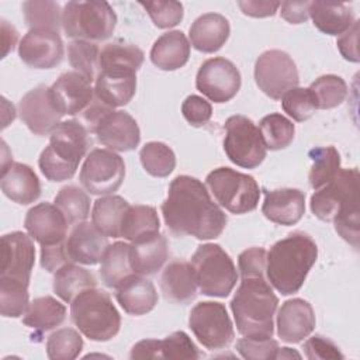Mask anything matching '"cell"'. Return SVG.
<instances>
[{"mask_svg": "<svg viewBox=\"0 0 360 360\" xmlns=\"http://www.w3.org/2000/svg\"><path fill=\"white\" fill-rule=\"evenodd\" d=\"M167 228L179 236L215 239L226 226L225 212L212 201L207 186L198 179L181 174L172 180L162 204Z\"/></svg>", "mask_w": 360, "mask_h": 360, "instance_id": "1", "label": "cell"}, {"mask_svg": "<svg viewBox=\"0 0 360 360\" xmlns=\"http://www.w3.org/2000/svg\"><path fill=\"white\" fill-rule=\"evenodd\" d=\"M360 174L356 167L340 169L338 174L311 195V211L325 222H333L336 232L354 249L360 239L359 212Z\"/></svg>", "mask_w": 360, "mask_h": 360, "instance_id": "2", "label": "cell"}, {"mask_svg": "<svg viewBox=\"0 0 360 360\" xmlns=\"http://www.w3.org/2000/svg\"><path fill=\"white\" fill-rule=\"evenodd\" d=\"M318 257V246L304 232L277 240L266 253L267 281L283 295L297 292Z\"/></svg>", "mask_w": 360, "mask_h": 360, "instance_id": "3", "label": "cell"}, {"mask_svg": "<svg viewBox=\"0 0 360 360\" xmlns=\"http://www.w3.org/2000/svg\"><path fill=\"white\" fill-rule=\"evenodd\" d=\"M277 304L278 298L264 276L242 277L231 301L238 332L250 339L273 338Z\"/></svg>", "mask_w": 360, "mask_h": 360, "instance_id": "4", "label": "cell"}, {"mask_svg": "<svg viewBox=\"0 0 360 360\" xmlns=\"http://www.w3.org/2000/svg\"><path fill=\"white\" fill-rule=\"evenodd\" d=\"M89 146V131L80 121H62L51 132L49 143L41 152L38 166L51 181L69 180L75 176Z\"/></svg>", "mask_w": 360, "mask_h": 360, "instance_id": "5", "label": "cell"}, {"mask_svg": "<svg viewBox=\"0 0 360 360\" xmlns=\"http://www.w3.org/2000/svg\"><path fill=\"white\" fill-rule=\"evenodd\" d=\"M70 316L77 329L94 342H107L120 332L118 309L111 297L96 287L82 291L70 302Z\"/></svg>", "mask_w": 360, "mask_h": 360, "instance_id": "6", "label": "cell"}, {"mask_svg": "<svg viewBox=\"0 0 360 360\" xmlns=\"http://www.w3.org/2000/svg\"><path fill=\"white\" fill-rule=\"evenodd\" d=\"M117 15L107 1H68L62 11V28L69 38L104 41L111 37Z\"/></svg>", "mask_w": 360, "mask_h": 360, "instance_id": "7", "label": "cell"}, {"mask_svg": "<svg viewBox=\"0 0 360 360\" xmlns=\"http://www.w3.org/2000/svg\"><path fill=\"white\" fill-rule=\"evenodd\" d=\"M197 287L208 297H228L238 281L231 256L217 243H204L191 256Z\"/></svg>", "mask_w": 360, "mask_h": 360, "instance_id": "8", "label": "cell"}, {"mask_svg": "<svg viewBox=\"0 0 360 360\" xmlns=\"http://www.w3.org/2000/svg\"><path fill=\"white\" fill-rule=\"evenodd\" d=\"M207 187L217 202L232 214H246L256 210L260 188L256 180L231 167H218L208 173Z\"/></svg>", "mask_w": 360, "mask_h": 360, "instance_id": "9", "label": "cell"}, {"mask_svg": "<svg viewBox=\"0 0 360 360\" xmlns=\"http://www.w3.org/2000/svg\"><path fill=\"white\" fill-rule=\"evenodd\" d=\"M224 150L239 167L255 169L266 158V146L259 128L245 115H232L224 125Z\"/></svg>", "mask_w": 360, "mask_h": 360, "instance_id": "10", "label": "cell"}, {"mask_svg": "<svg viewBox=\"0 0 360 360\" xmlns=\"http://www.w3.org/2000/svg\"><path fill=\"white\" fill-rule=\"evenodd\" d=\"M188 326L197 340L208 350L228 347L235 336L232 321L221 302L195 304L190 311Z\"/></svg>", "mask_w": 360, "mask_h": 360, "instance_id": "11", "label": "cell"}, {"mask_svg": "<svg viewBox=\"0 0 360 360\" xmlns=\"http://www.w3.org/2000/svg\"><path fill=\"white\" fill-rule=\"evenodd\" d=\"M125 177V163L120 155L110 149H93L82 169L80 183L94 195H110L120 188Z\"/></svg>", "mask_w": 360, "mask_h": 360, "instance_id": "12", "label": "cell"}, {"mask_svg": "<svg viewBox=\"0 0 360 360\" xmlns=\"http://www.w3.org/2000/svg\"><path fill=\"white\" fill-rule=\"evenodd\" d=\"M255 80L259 89L273 100H280L298 86L300 76L292 58L280 49L264 51L255 63Z\"/></svg>", "mask_w": 360, "mask_h": 360, "instance_id": "13", "label": "cell"}, {"mask_svg": "<svg viewBox=\"0 0 360 360\" xmlns=\"http://www.w3.org/2000/svg\"><path fill=\"white\" fill-rule=\"evenodd\" d=\"M240 73L238 68L222 56L207 59L198 69L195 87L214 103H226L240 89Z\"/></svg>", "mask_w": 360, "mask_h": 360, "instance_id": "14", "label": "cell"}, {"mask_svg": "<svg viewBox=\"0 0 360 360\" xmlns=\"http://www.w3.org/2000/svg\"><path fill=\"white\" fill-rule=\"evenodd\" d=\"M0 280L30 284L35 263V248L32 238L15 231L1 236Z\"/></svg>", "mask_w": 360, "mask_h": 360, "instance_id": "15", "label": "cell"}, {"mask_svg": "<svg viewBox=\"0 0 360 360\" xmlns=\"http://www.w3.org/2000/svg\"><path fill=\"white\" fill-rule=\"evenodd\" d=\"M97 141L110 150L128 152L135 149L141 141L138 122L127 111L107 110L91 129Z\"/></svg>", "mask_w": 360, "mask_h": 360, "instance_id": "16", "label": "cell"}, {"mask_svg": "<svg viewBox=\"0 0 360 360\" xmlns=\"http://www.w3.org/2000/svg\"><path fill=\"white\" fill-rule=\"evenodd\" d=\"M21 121L35 135H48L63 117L52 101L49 87L39 84L22 96L18 104Z\"/></svg>", "mask_w": 360, "mask_h": 360, "instance_id": "17", "label": "cell"}, {"mask_svg": "<svg viewBox=\"0 0 360 360\" xmlns=\"http://www.w3.org/2000/svg\"><path fill=\"white\" fill-rule=\"evenodd\" d=\"M21 60L30 68L52 69L63 59V42L52 30H30L18 45Z\"/></svg>", "mask_w": 360, "mask_h": 360, "instance_id": "18", "label": "cell"}, {"mask_svg": "<svg viewBox=\"0 0 360 360\" xmlns=\"http://www.w3.org/2000/svg\"><path fill=\"white\" fill-rule=\"evenodd\" d=\"M49 93L62 115L82 114L96 98L91 83L77 72L62 73L49 87Z\"/></svg>", "mask_w": 360, "mask_h": 360, "instance_id": "19", "label": "cell"}, {"mask_svg": "<svg viewBox=\"0 0 360 360\" xmlns=\"http://www.w3.org/2000/svg\"><path fill=\"white\" fill-rule=\"evenodd\" d=\"M24 226L41 246H52L66 240L69 224L55 204L39 202L28 210Z\"/></svg>", "mask_w": 360, "mask_h": 360, "instance_id": "20", "label": "cell"}, {"mask_svg": "<svg viewBox=\"0 0 360 360\" xmlns=\"http://www.w3.org/2000/svg\"><path fill=\"white\" fill-rule=\"evenodd\" d=\"M131 359H176V360H195L200 357L197 346L190 336L177 330L165 339H143L134 345L129 353Z\"/></svg>", "mask_w": 360, "mask_h": 360, "instance_id": "21", "label": "cell"}, {"mask_svg": "<svg viewBox=\"0 0 360 360\" xmlns=\"http://www.w3.org/2000/svg\"><path fill=\"white\" fill-rule=\"evenodd\" d=\"M315 322V314L308 301L287 300L277 314V335L285 343H298L312 333Z\"/></svg>", "mask_w": 360, "mask_h": 360, "instance_id": "22", "label": "cell"}, {"mask_svg": "<svg viewBox=\"0 0 360 360\" xmlns=\"http://www.w3.org/2000/svg\"><path fill=\"white\" fill-rule=\"evenodd\" d=\"M108 236L100 232L93 222H79L66 238V252L73 263L93 266L101 262L108 248Z\"/></svg>", "mask_w": 360, "mask_h": 360, "instance_id": "23", "label": "cell"}, {"mask_svg": "<svg viewBox=\"0 0 360 360\" xmlns=\"http://www.w3.org/2000/svg\"><path fill=\"white\" fill-rule=\"evenodd\" d=\"M262 212L274 224L295 225L305 212V193L298 188L266 190Z\"/></svg>", "mask_w": 360, "mask_h": 360, "instance_id": "24", "label": "cell"}, {"mask_svg": "<svg viewBox=\"0 0 360 360\" xmlns=\"http://www.w3.org/2000/svg\"><path fill=\"white\" fill-rule=\"evenodd\" d=\"M0 187L3 194L11 201L28 205L41 195V184L35 172L24 163H10L1 167Z\"/></svg>", "mask_w": 360, "mask_h": 360, "instance_id": "25", "label": "cell"}, {"mask_svg": "<svg viewBox=\"0 0 360 360\" xmlns=\"http://www.w3.org/2000/svg\"><path fill=\"white\" fill-rule=\"evenodd\" d=\"M115 298L127 314L139 316L156 307L158 291L150 280L132 273L115 287Z\"/></svg>", "mask_w": 360, "mask_h": 360, "instance_id": "26", "label": "cell"}, {"mask_svg": "<svg viewBox=\"0 0 360 360\" xmlns=\"http://www.w3.org/2000/svg\"><path fill=\"white\" fill-rule=\"evenodd\" d=\"M169 255L167 240L159 232L129 245V264L135 274L150 276L162 269Z\"/></svg>", "mask_w": 360, "mask_h": 360, "instance_id": "27", "label": "cell"}, {"mask_svg": "<svg viewBox=\"0 0 360 360\" xmlns=\"http://www.w3.org/2000/svg\"><path fill=\"white\" fill-rule=\"evenodd\" d=\"M229 21L222 14L205 13L191 24L188 37L197 51L212 53L222 48L229 38Z\"/></svg>", "mask_w": 360, "mask_h": 360, "instance_id": "28", "label": "cell"}, {"mask_svg": "<svg viewBox=\"0 0 360 360\" xmlns=\"http://www.w3.org/2000/svg\"><path fill=\"white\" fill-rule=\"evenodd\" d=\"M160 288L167 301L187 304L197 295V281L193 266L187 262L169 263L160 277Z\"/></svg>", "mask_w": 360, "mask_h": 360, "instance_id": "29", "label": "cell"}, {"mask_svg": "<svg viewBox=\"0 0 360 360\" xmlns=\"http://www.w3.org/2000/svg\"><path fill=\"white\" fill-rule=\"evenodd\" d=\"M190 58V42L181 31L162 34L152 45L150 60L162 70L183 68Z\"/></svg>", "mask_w": 360, "mask_h": 360, "instance_id": "30", "label": "cell"}, {"mask_svg": "<svg viewBox=\"0 0 360 360\" xmlns=\"http://www.w3.org/2000/svg\"><path fill=\"white\" fill-rule=\"evenodd\" d=\"M308 14L314 25L328 35H342L354 22V14L345 3L309 1Z\"/></svg>", "mask_w": 360, "mask_h": 360, "instance_id": "31", "label": "cell"}, {"mask_svg": "<svg viewBox=\"0 0 360 360\" xmlns=\"http://www.w3.org/2000/svg\"><path fill=\"white\" fill-rule=\"evenodd\" d=\"M136 91L135 75L100 72L94 82V96L103 104L115 108L128 104Z\"/></svg>", "mask_w": 360, "mask_h": 360, "instance_id": "32", "label": "cell"}, {"mask_svg": "<svg viewBox=\"0 0 360 360\" xmlns=\"http://www.w3.org/2000/svg\"><path fill=\"white\" fill-rule=\"evenodd\" d=\"M143 52L132 44L110 42L100 51V72L135 75L143 63Z\"/></svg>", "mask_w": 360, "mask_h": 360, "instance_id": "33", "label": "cell"}, {"mask_svg": "<svg viewBox=\"0 0 360 360\" xmlns=\"http://www.w3.org/2000/svg\"><path fill=\"white\" fill-rule=\"evenodd\" d=\"M129 204L120 195H104L94 201L91 210L93 225L108 238H121V224Z\"/></svg>", "mask_w": 360, "mask_h": 360, "instance_id": "34", "label": "cell"}, {"mask_svg": "<svg viewBox=\"0 0 360 360\" xmlns=\"http://www.w3.org/2000/svg\"><path fill=\"white\" fill-rule=\"evenodd\" d=\"M97 285V280L91 271L75 264L73 262L63 264L55 271L53 291L65 302L70 304L82 291Z\"/></svg>", "mask_w": 360, "mask_h": 360, "instance_id": "35", "label": "cell"}, {"mask_svg": "<svg viewBox=\"0 0 360 360\" xmlns=\"http://www.w3.org/2000/svg\"><path fill=\"white\" fill-rule=\"evenodd\" d=\"M66 318V308L51 295L34 298L22 316V323L44 333L59 326Z\"/></svg>", "mask_w": 360, "mask_h": 360, "instance_id": "36", "label": "cell"}, {"mask_svg": "<svg viewBox=\"0 0 360 360\" xmlns=\"http://www.w3.org/2000/svg\"><path fill=\"white\" fill-rule=\"evenodd\" d=\"M132 273L134 271L129 264V243L114 242L112 245H108L100 266L103 284L108 288H115Z\"/></svg>", "mask_w": 360, "mask_h": 360, "instance_id": "37", "label": "cell"}, {"mask_svg": "<svg viewBox=\"0 0 360 360\" xmlns=\"http://www.w3.org/2000/svg\"><path fill=\"white\" fill-rule=\"evenodd\" d=\"M158 212L150 205H129L121 224V238L135 242L143 236L159 232Z\"/></svg>", "mask_w": 360, "mask_h": 360, "instance_id": "38", "label": "cell"}, {"mask_svg": "<svg viewBox=\"0 0 360 360\" xmlns=\"http://www.w3.org/2000/svg\"><path fill=\"white\" fill-rule=\"evenodd\" d=\"M68 59L75 72L84 76L90 83L100 73V49L96 42L75 39L68 45Z\"/></svg>", "mask_w": 360, "mask_h": 360, "instance_id": "39", "label": "cell"}, {"mask_svg": "<svg viewBox=\"0 0 360 360\" xmlns=\"http://www.w3.org/2000/svg\"><path fill=\"white\" fill-rule=\"evenodd\" d=\"M312 166L309 170V184L314 190L330 181L340 170V155L335 146H318L309 150Z\"/></svg>", "mask_w": 360, "mask_h": 360, "instance_id": "40", "label": "cell"}, {"mask_svg": "<svg viewBox=\"0 0 360 360\" xmlns=\"http://www.w3.org/2000/svg\"><path fill=\"white\" fill-rule=\"evenodd\" d=\"M259 131L266 149L280 150L292 142L295 127L287 117L278 112H271L260 120Z\"/></svg>", "mask_w": 360, "mask_h": 360, "instance_id": "41", "label": "cell"}, {"mask_svg": "<svg viewBox=\"0 0 360 360\" xmlns=\"http://www.w3.org/2000/svg\"><path fill=\"white\" fill-rule=\"evenodd\" d=\"M55 205L65 215L69 225L86 221L90 214V197L77 186H65L55 195Z\"/></svg>", "mask_w": 360, "mask_h": 360, "instance_id": "42", "label": "cell"}, {"mask_svg": "<svg viewBox=\"0 0 360 360\" xmlns=\"http://www.w3.org/2000/svg\"><path fill=\"white\" fill-rule=\"evenodd\" d=\"M22 13L30 30L44 28L59 32V27L62 25V13L58 3L49 0L24 1Z\"/></svg>", "mask_w": 360, "mask_h": 360, "instance_id": "43", "label": "cell"}, {"mask_svg": "<svg viewBox=\"0 0 360 360\" xmlns=\"http://www.w3.org/2000/svg\"><path fill=\"white\" fill-rule=\"evenodd\" d=\"M315 98L316 108L329 110L340 105L347 96L346 82L336 75L319 76L308 87Z\"/></svg>", "mask_w": 360, "mask_h": 360, "instance_id": "44", "label": "cell"}, {"mask_svg": "<svg viewBox=\"0 0 360 360\" xmlns=\"http://www.w3.org/2000/svg\"><path fill=\"white\" fill-rule=\"evenodd\" d=\"M141 163L146 173L155 177H167L176 166L174 152L163 142H148L139 152Z\"/></svg>", "mask_w": 360, "mask_h": 360, "instance_id": "45", "label": "cell"}, {"mask_svg": "<svg viewBox=\"0 0 360 360\" xmlns=\"http://www.w3.org/2000/svg\"><path fill=\"white\" fill-rule=\"evenodd\" d=\"M83 349V339L77 330L62 328L46 339V356L51 360H73Z\"/></svg>", "mask_w": 360, "mask_h": 360, "instance_id": "46", "label": "cell"}, {"mask_svg": "<svg viewBox=\"0 0 360 360\" xmlns=\"http://www.w3.org/2000/svg\"><path fill=\"white\" fill-rule=\"evenodd\" d=\"M28 285L17 281L0 280V312L6 318H17L27 311Z\"/></svg>", "mask_w": 360, "mask_h": 360, "instance_id": "47", "label": "cell"}, {"mask_svg": "<svg viewBox=\"0 0 360 360\" xmlns=\"http://www.w3.org/2000/svg\"><path fill=\"white\" fill-rule=\"evenodd\" d=\"M281 107L292 120L302 122L309 120L316 108L315 98L309 89L294 87L281 97Z\"/></svg>", "mask_w": 360, "mask_h": 360, "instance_id": "48", "label": "cell"}, {"mask_svg": "<svg viewBox=\"0 0 360 360\" xmlns=\"http://www.w3.org/2000/svg\"><path fill=\"white\" fill-rule=\"evenodd\" d=\"M158 28H170L183 20V4L174 0L139 1Z\"/></svg>", "mask_w": 360, "mask_h": 360, "instance_id": "49", "label": "cell"}, {"mask_svg": "<svg viewBox=\"0 0 360 360\" xmlns=\"http://www.w3.org/2000/svg\"><path fill=\"white\" fill-rule=\"evenodd\" d=\"M236 350L243 359L269 360V359H277L280 346L277 340L271 338L269 339L242 338L236 342Z\"/></svg>", "mask_w": 360, "mask_h": 360, "instance_id": "50", "label": "cell"}, {"mask_svg": "<svg viewBox=\"0 0 360 360\" xmlns=\"http://www.w3.org/2000/svg\"><path fill=\"white\" fill-rule=\"evenodd\" d=\"M181 112L186 121L193 127H202L211 120L212 107L205 98L191 94L183 101Z\"/></svg>", "mask_w": 360, "mask_h": 360, "instance_id": "51", "label": "cell"}, {"mask_svg": "<svg viewBox=\"0 0 360 360\" xmlns=\"http://www.w3.org/2000/svg\"><path fill=\"white\" fill-rule=\"evenodd\" d=\"M238 269L240 277L264 276L266 250L263 248H249L238 256Z\"/></svg>", "mask_w": 360, "mask_h": 360, "instance_id": "52", "label": "cell"}, {"mask_svg": "<svg viewBox=\"0 0 360 360\" xmlns=\"http://www.w3.org/2000/svg\"><path fill=\"white\" fill-rule=\"evenodd\" d=\"M304 352L305 356L311 360L315 359H321V360H326V359H343V354L340 353L339 347L329 340L325 336L321 335H315L312 338H309L305 343H304Z\"/></svg>", "mask_w": 360, "mask_h": 360, "instance_id": "53", "label": "cell"}, {"mask_svg": "<svg viewBox=\"0 0 360 360\" xmlns=\"http://www.w3.org/2000/svg\"><path fill=\"white\" fill-rule=\"evenodd\" d=\"M66 263H70L66 252V240L52 246H41V266L46 271L55 273Z\"/></svg>", "mask_w": 360, "mask_h": 360, "instance_id": "54", "label": "cell"}, {"mask_svg": "<svg viewBox=\"0 0 360 360\" xmlns=\"http://www.w3.org/2000/svg\"><path fill=\"white\" fill-rule=\"evenodd\" d=\"M357 42H359V21L354 20L352 27L346 32H343L338 38V42H336L339 52L342 53V56L346 60H350V62H359L360 60Z\"/></svg>", "mask_w": 360, "mask_h": 360, "instance_id": "55", "label": "cell"}, {"mask_svg": "<svg viewBox=\"0 0 360 360\" xmlns=\"http://www.w3.org/2000/svg\"><path fill=\"white\" fill-rule=\"evenodd\" d=\"M238 6L240 7L242 13L250 17L262 18L274 15L277 8L281 6L280 1H267V0H256V1H239Z\"/></svg>", "mask_w": 360, "mask_h": 360, "instance_id": "56", "label": "cell"}, {"mask_svg": "<svg viewBox=\"0 0 360 360\" xmlns=\"http://www.w3.org/2000/svg\"><path fill=\"white\" fill-rule=\"evenodd\" d=\"M309 1H284L281 3V17L290 24H301L307 21Z\"/></svg>", "mask_w": 360, "mask_h": 360, "instance_id": "57", "label": "cell"}, {"mask_svg": "<svg viewBox=\"0 0 360 360\" xmlns=\"http://www.w3.org/2000/svg\"><path fill=\"white\" fill-rule=\"evenodd\" d=\"M1 30H3V58H4L10 51H13L18 38V32L13 25L7 24V21L4 20L1 24Z\"/></svg>", "mask_w": 360, "mask_h": 360, "instance_id": "58", "label": "cell"}, {"mask_svg": "<svg viewBox=\"0 0 360 360\" xmlns=\"http://www.w3.org/2000/svg\"><path fill=\"white\" fill-rule=\"evenodd\" d=\"M285 357H297V359H300L301 356L297 352L291 350L290 347H280L277 359H285Z\"/></svg>", "mask_w": 360, "mask_h": 360, "instance_id": "59", "label": "cell"}]
</instances>
